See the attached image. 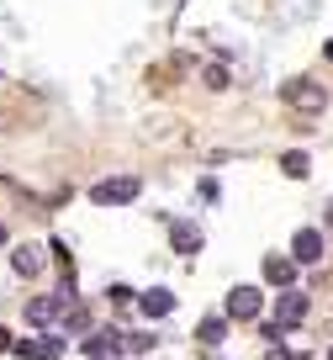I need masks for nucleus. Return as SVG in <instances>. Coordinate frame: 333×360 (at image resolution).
Returning a JSON list of instances; mask_svg holds the SVG:
<instances>
[{
    "label": "nucleus",
    "mask_w": 333,
    "mask_h": 360,
    "mask_svg": "<svg viewBox=\"0 0 333 360\" xmlns=\"http://www.w3.org/2000/svg\"><path fill=\"white\" fill-rule=\"evenodd\" d=\"M280 101L296 106V112H322V106H328V90L312 85V79H286V85H280Z\"/></svg>",
    "instance_id": "obj_1"
},
{
    "label": "nucleus",
    "mask_w": 333,
    "mask_h": 360,
    "mask_svg": "<svg viewBox=\"0 0 333 360\" xmlns=\"http://www.w3.org/2000/svg\"><path fill=\"white\" fill-rule=\"evenodd\" d=\"M138 191H143L138 175H117V180H100L96 191H90V202H96V207H122V202H133Z\"/></svg>",
    "instance_id": "obj_2"
},
{
    "label": "nucleus",
    "mask_w": 333,
    "mask_h": 360,
    "mask_svg": "<svg viewBox=\"0 0 333 360\" xmlns=\"http://www.w3.org/2000/svg\"><path fill=\"white\" fill-rule=\"evenodd\" d=\"M259 307H265V297H259V286H233V292H228V318H238V323H249V318H259Z\"/></svg>",
    "instance_id": "obj_3"
},
{
    "label": "nucleus",
    "mask_w": 333,
    "mask_h": 360,
    "mask_svg": "<svg viewBox=\"0 0 333 360\" xmlns=\"http://www.w3.org/2000/svg\"><path fill=\"white\" fill-rule=\"evenodd\" d=\"M307 318V292H280L275 297V323L280 328H296Z\"/></svg>",
    "instance_id": "obj_4"
},
{
    "label": "nucleus",
    "mask_w": 333,
    "mask_h": 360,
    "mask_svg": "<svg viewBox=\"0 0 333 360\" xmlns=\"http://www.w3.org/2000/svg\"><path fill=\"white\" fill-rule=\"evenodd\" d=\"M85 349L96 360H106V355H117V349H127V328H96V334L85 339Z\"/></svg>",
    "instance_id": "obj_5"
},
{
    "label": "nucleus",
    "mask_w": 333,
    "mask_h": 360,
    "mask_svg": "<svg viewBox=\"0 0 333 360\" xmlns=\"http://www.w3.org/2000/svg\"><path fill=\"white\" fill-rule=\"evenodd\" d=\"M291 255H296L301 265H318V259H322V233H318V228H301V233L291 238Z\"/></svg>",
    "instance_id": "obj_6"
},
{
    "label": "nucleus",
    "mask_w": 333,
    "mask_h": 360,
    "mask_svg": "<svg viewBox=\"0 0 333 360\" xmlns=\"http://www.w3.org/2000/svg\"><path fill=\"white\" fill-rule=\"evenodd\" d=\"M265 281L270 286H280V292H296V265H291V259H280V255H265Z\"/></svg>",
    "instance_id": "obj_7"
},
{
    "label": "nucleus",
    "mask_w": 333,
    "mask_h": 360,
    "mask_svg": "<svg viewBox=\"0 0 333 360\" xmlns=\"http://www.w3.org/2000/svg\"><path fill=\"white\" fill-rule=\"evenodd\" d=\"M58 313H69L64 297H32V302H27V323H53Z\"/></svg>",
    "instance_id": "obj_8"
},
{
    "label": "nucleus",
    "mask_w": 333,
    "mask_h": 360,
    "mask_svg": "<svg viewBox=\"0 0 333 360\" xmlns=\"http://www.w3.org/2000/svg\"><path fill=\"white\" fill-rule=\"evenodd\" d=\"M58 349H64V339H16L11 355H22V360H53Z\"/></svg>",
    "instance_id": "obj_9"
},
{
    "label": "nucleus",
    "mask_w": 333,
    "mask_h": 360,
    "mask_svg": "<svg viewBox=\"0 0 333 360\" xmlns=\"http://www.w3.org/2000/svg\"><path fill=\"white\" fill-rule=\"evenodd\" d=\"M138 307H143L148 318H169V313H175V297H169V292H143Z\"/></svg>",
    "instance_id": "obj_10"
},
{
    "label": "nucleus",
    "mask_w": 333,
    "mask_h": 360,
    "mask_svg": "<svg viewBox=\"0 0 333 360\" xmlns=\"http://www.w3.org/2000/svg\"><path fill=\"white\" fill-rule=\"evenodd\" d=\"M169 238H175L180 255H201V233H196L190 223H175V228H169Z\"/></svg>",
    "instance_id": "obj_11"
},
{
    "label": "nucleus",
    "mask_w": 333,
    "mask_h": 360,
    "mask_svg": "<svg viewBox=\"0 0 333 360\" xmlns=\"http://www.w3.org/2000/svg\"><path fill=\"white\" fill-rule=\"evenodd\" d=\"M280 169H286L291 180H307V169H312V159L301 154V148H291V154H280Z\"/></svg>",
    "instance_id": "obj_12"
},
{
    "label": "nucleus",
    "mask_w": 333,
    "mask_h": 360,
    "mask_svg": "<svg viewBox=\"0 0 333 360\" xmlns=\"http://www.w3.org/2000/svg\"><path fill=\"white\" fill-rule=\"evenodd\" d=\"M196 339L201 345H222V339H228V318H207V323L196 328Z\"/></svg>",
    "instance_id": "obj_13"
},
{
    "label": "nucleus",
    "mask_w": 333,
    "mask_h": 360,
    "mask_svg": "<svg viewBox=\"0 0 333 360\" xmlns=\"http://www.w3.org/2000/svg\"><path fill=\"white\" fill-rule=\"evenodd\" d=\"M11 265H16V276H37L43 255H37V249H16V255H11Z\"/></svg>",
    "instance_id": "obj_14"
},
{
    "label": "nucleus",
    "mask_w": 333,
    "mask_h": 360,
    "mask_svg": "<svg viewBox=\"0 0 333 360\" xmlns=\"http://www.w3.org/2000/svg\"><path fill=\"white\" fill-rule=\"evenodd\" d=\"M201 85H207V90H228V69H222V64H207V69H201Z\"/></svg>",
    "instance_id": "obj_15"
},
{
    "label": "nucleus",
    "mask_w": 333,
    "mask_h": 360,
    "mask_svg": "<svg viewBox=\"0 0 333 360\" xmlns=\"http://www.w3.org/2000/svg\"><path fill=\"white\" fill-rule=\"evenodd\" d=\"M69 328H74V334H79V328H90V313H85V307H69V313H64V334H69Z\"/></svg>",
    "instance_id": "obj_16"
},
{
    "label": "nucleus",
    "mask_w": 333,
    "mask_h": 360,
    "mask_svg": "<svg viewBox=\"0 0 333 360\" xmlns=\"http://www.w3.org/2000/svg\"><path fill=\"white\" fill-rule=\"evenodd\" d=\"M265 360H291V355H286V345H275V349H270Z\"/></svg>",
    "instance_id": "obj_17"
},
{
    "label": "nucleus",
    "mask_w": 333,
    "mask_h": 360,
    "mask_svg": "<svg viewBox=\"0 0 333 360\" xmlns=\"http://www.w3.org/2000/svg\"><path fill=\"white\" fill-rule=\"evenodd\" d=\"M0 349H16V339H11V334H6V328H0Z\"/></svg>",
    "instance_id": "obj_18"
},
{
    "label": "nucleus",
    "mask_w": 333,
    "mask_h": 360,
    "mask_svg": "<svg viewBox=\"0 0 333 360\" xmlns=\"http://www.w3.org/2000/svg\"><path fill=\"white\" fill-rule=\"evenodd\" d=\"M0 244H6V223H0Z\"/></svg>",
    "instance_id": "obj_19"
},
{
    "label": "nucleus",
    "mask_w": 333,
    "mask_h": 360,
    "mask_svg": "<svg viewBox=\"0 0 333 360\" xmlns=\"http://www.w3.org/2000/svg\"><path fill=\"white\" fill-rule=\"evenodd\" d=\"M328 223H333V207H328Z\"/></svg>",
    "instance_id": "obj_20"
},
{
    "label": "nucleus",
    "mask_w": 333,
    "mask_h": 360,
    "mask_svg": "<svg viewBox=\"0 0 333 360\" xmlns=\"http://www.w3.org/2000/svg\"><path fill=\"white\" fill-rule=\"evenodd\" d=\"M328 360H333V349H328Z\"/></svg>",
    "instance_id": "obj_21"
}]
</instances>
